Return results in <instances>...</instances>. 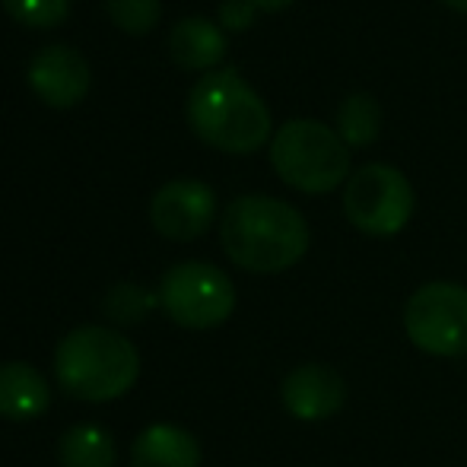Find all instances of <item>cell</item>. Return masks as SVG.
<instances>
[{"instance_id": "277c9868", "label": "cell", "mask_w": 467, "mask_h": 467, "mask_svg": "<svg viewBox=\"0 0 467 467\" xmlns=\"http://www.w3.org/2000/svg\"><path fill=\"white\" fill-rule=\"evenodd\" d=\"M271 166L283 185L302 194H331L353 175L350 147L325 121L293 118L271 137Z\"/></svg>"}, {"instance_id": "5b68a950", "label": "cell", "mask_w": 467, "mask_h": 467, "mask_svg": "<svg viewBox=\"0 0 467 467\" xmlns=\"http://www.w3.org/2000/svg\"><path fill=\"white\" fill-rule=\"evenodd\" d=\"M417 210V191L400 169L388 162H366L353 169L344 185V216L353 229L372 239H391Z\"/></svg>"}, {"instance_id": "d6986e66", "label": "cell", "mask_w": 467, "mask_h": 467, "mask_svg": "<svg viewBox=\"0 0 467 467\" xmlns=\"http://www.w3.org/2000/svg\"><path fill=\"white\" fill-rule=\"evenodd\" d=\"M258 6L252 0H223L216 10V23L223 26V32H245L254 26Z\"/></svg>"}, {"instance_id": "5bb4252c", "label": "cell", "mask_w": 467, "mask_h": 467, "mask_svg": "<svg viewBox=\"0 0 467 467\" xmlns=\"http://www.w3.org/2000/svg\"><path fill=\"white\" fill-rule=\"evenodd\" d=\"M381 124H385V111L372 93L344 96V102L337 105V118H334V130L350 150L372 147L381 137Z\"/></svg>"}, {"instance_id": "9c48e42d", "label": "cell", "mask_w": 467, "mask_h": 467, "mask_svg": "<svg viewBox=\"0 0 467 467\" xmlns=\"http://www.w3.org/2000/svg\"><path fill=\"white\" fill-rule=\"evenodd\" d=\"M29 87L51 109H74L89 96L93 70L70 45H45L29 61Z\"/></svg>"}, {"instance_id": "2e32d148", "label": "cell", "mask_w": 467, "mask_h": 467, "mask_svg": "<svg viewBox=\"0 0 467 467\" xmlns=\"http://www.w3.org/2000/svg\"><path fill=\"white\" fill-rule=\"evenodd\" d=\"M156 306H160V293H150L147 286L130 280L115 283L102 296L105 318L115 321V325H140V321H147L156 312Z\"/></svg>"}, {"instance_id": "44dd1931", "label": "cell", "mask_w": 467, "mask_h": 467, "mask_svg": "<svg viewBox=\"0 0 467 467\" xmlns=\"http://www.w3.org/2000/svg\"><path fill=\"white\" fill-rule=\"evenodd\" d=\"M442 4L451 6L455 13H464V16H467V0H442Z\"/></svg>"}, {"instance_id": "30bf717a", "label": "cell", "mask_w": 467, "mask_h": 467, "mask_svg": "<svg viewBox=\"0 0 467 467\" xmlns=\"http://www.w3.org/2000/svg\"><path fill=\"white\" fill-rule=\"evenodd\" d=\"M280 400L289 417L302 423H321L347 404V381L325 363H302L280 381Z\"/></svg>"}, {"instance_id": "4fadbf2b", "label": "cell", "mask_w": 467, "mask_h": 467, "mask_svg": "<svg viewBox=\"0 0 467 467\" xmlns=\"http://www.w3.org/2000/svg\"><path fill=\"white\" fill-rule=\"evenodd\" d=\"M130 467H201V442L182 426H147L130 445Z\"/></svg>"}, {"instance_id": "6da1fadb", "label": "cell", "mask_w": 467, "mask_h": 467, "mask_svg": "<svg viewBox=\"0 0 467 467\" xmlns=\"http://www.w3.org/2000/svg\"><path fill=\"white\" fill-rule=\"evenodd\" d=\"M220 245L248 274H283L306 258L312 229L293 203L271 194H242L223 210Z\"/></svg>"}, {"instance_id": "7a4b0ae2", "label": "cell", "mask_w": 467, "mask_h": 467, "mask_svg": "<svg viewBox=\"0 0 467 467\" xmlns=\"http://www.w3.org/2000/svg\"><path fill=\"white\" fill-rule=\"evenodd\" d=\"M188 128L207 147L229 156H252L271 147L274 121L258 89L233 67L210 70L188 93Z\"/></svg>"}, {"instance_id": "ac0fdd59", "label": "cell", "mask_w": 467, "mask_h": 467, "mask_svg": "<svg viewBox=\"0 0 467 467\" xmlns=\"http://www.w3.org/2000/svg\"><path fill=\"white\" fill-rule=\"evenodd\" d=\"M109 16L128 36H147L160 26L162 0H109Z\"/></svg>"}, {"instance_id": "3957f363", "label": "cell", "mask_w": 467, "mask_h": 467, "mask_svg": "<svg viewBox=\"0 0 467 467\" xmlns=\"http://www.w3.org/2000/svg\"><path fill=\"white\" fill-rule=\"evenodd\" d=\"M55 379L64 394L87 404H105L128 394L140 379V353L111 327L83 325L61 337L55 350Z\"/></svg>"}, {"instance_id": "9a60e30c", "label": "cell", "mask_w": 467, "mask_h": 467, "mask_svg": "<svg viewBox=\"0 0 467 467\" xmlns=\"http://www.w3.org/2000/svg\"><path fill=\"white\" fill-rule=\"evenodd\" d=\"M64 467H115L118 449L109 430L96 423H77L61 436L57 445Z\"/></svg>"}, {"instance_id": "7c38bea8", "label": "cell", "mask_w": 467, "mask_h": 467, "mask_svg": "<svg viewBox=\"0 0 467 467\" xmlns=\"http://www.w3.org/2000/svg\"><path fill=\"white\" fill-rule=\"evenodd\" d=\"M51 404V388L45 375L32 363H4L0 366V417L4 420H36L48 410Z\"/></svg>"}, {"instance_id": "8992f818", "label": "cell", "mask_w": 467, "mask_h": 467, "mask_svg": "<svg viewBox=\"0 0 467 467\" xmlns=\"http://www.w3.org/2000/svg\"><path fill=\"white\" fill-rule=\"evenodd\" d=\"M160 308L188 331H210L235 312V286L210 261H182L162 274Z\"/></svg>"}, {"instance_id": "8fae6325", "label": "cell", "mask_w": 467, "mask_h": 467, "mask_svg": "<svg viewBox=\"0 0 467 467\" xmlns=\"http://www.w3.org/2000/svg\"><path fill=\"white\" fill-rule=\"evenodd\" d=\"M169 57L182 70H216L226 57V32L207 16H185L169 29Z\"/></svg>"}, {"instance_id": "ba28073f", "label": "cell", "mask_w": 467, "mask_h": 467, "mask_svg": "<svg viewBox=\"0 0 467 467\" xmlns=\"http://www.w3.org/2000/svg\"><path fill=\"white\" fill-rule=\"evenodd\" d=\"M150 223L162 239L194 242L216 223V194L197 179H175L150 201Z\"/></svg>"}, {"instance_id": "52a82bcc", "label": "cell", "mask_w": 467, "mask_h": 467, "mask_svg": "<svg viewBox=\"0 0 467 467\" xmlns=\"http://www.w3.org/2000/svg\"><path fill=\"white\" fill-rule=\"evenodd\" d=\"M404 331L430 357H467V286L455 280L417 286L404 306Z\"/></svg>"}, {"instance_id": "e0dca14e", "label": "cell", "mask_w": 467, "mask_h": 467, "mask_svg": "<svg viewBox=\"0 0 467 467\" xmlns=\"http://www.w3.org/2000/svg\"><path fill=\"white\" fill-rule=\"evenodd\" d=\"M6 13L16 23L29 29H57L70 16V0H0Z\"/></svg>"}, {"instance_id": "ffe728a7", "label": "cell", "mask_w": 467, "mask_h": 467, "mask_svg": "<svg viewBox=\"0 0 467 467\" xmlns=\"http://www.w3.org/2000/svg\"><path fill=\"white\" fill-rule=\"evenodd\" d=\"M252 4L265 13H280V10H286L289 4H296V0H252Z\"/></svg>"}]
</instances>
